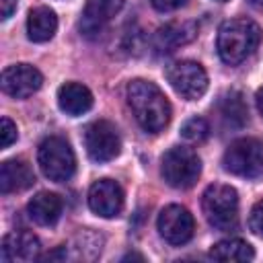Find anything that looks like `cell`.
I'll use <instances>...</instances> for the list:
<instances>
[{
  "label": "cell",
  "instance_id": "obj_12",
  "mask_svg": "<svg viewBox=\"0 0 263 263\" xmlns=\"http://www.w3.org/2000/svg\"><path fill=\"white\" fill-rule=\"evenodd\" d=\"M121 8L123 0H88L80 18V33L88 39L99 37Z\"/></svg>",
  "mask_w": 263,
  "mask_h": 263
},
{
  "label": "cell",
  "instance_id": "obj_8",
  "mask_svg": "<svg viewBox=\"0 0 263 263\" xmlns=\"http://www.w3.org/2000/svg\"><path fill=\"white\" fill-rule=\"evenodd\" d=\"M84 146L95 162H109L121 152V140L111 121L99 119L86 125L84 129Z\"/></svg>",
  "mask_w": 263,
  "mask_h": 263
},
{
  "label": "cell",
  "instance_id": "obj_18",
  "mask_svg": "<svg viewBox=\"0 0 263 263\" xmlns=\"http://www.w3.org/2000/svg\"><path fill=\"white\" fill-rule=\"evenodd\" d=\"M58 16L47 6H37L27 16V35L35 43H45L55 35Z\"/></svg>",
  "mask_w": 263,
  "mask_h": 263
},
{
  "label": "cell",
  "instance_id": "obj_7",
  "mask_svg": "<svg viewBox=\"0 0 263 263\" xmlns=\"http://www.w3.org/2000/svg\"><path fill=\"white\" fill-rule=\"evenodd\" d=\"M166 80L187 101L199 99L208 90V74L201 64L193 60H179L166 68Z\"/></svg>",
  "mask_w": 263,
  "mask_h": 263
},
{
  "label": "cell",
  "instance_id": "obj_1",
  "mask_svg": "<svg viewBox=\"0 0 263 263\" xmlns=\"http://www.w3.org/2000/svg\"><path fill=\"white\" fill-rule=\"evenodd\" d=\"M127 103L136 121L148 134L162 132L171 121V103L164 92L150 80H132L127 84Z\"/></svg>",
  "mask_w": 263,
  "mask_h": 263
},
{
  "label": "cell",
  "instance_id": "obj_10",
  "mask_svg": "<svg viewBox=\"0 0 263 263\" xmlns=\"http://www.w3.org/2000/svg\"><path fill=\"white\" fill-rule=\"evenodd\" d=\"M2 90L14 99H27L37 92L43 84V76L29 64H14L2 70Z\"/></svg>",
  "mask_w": 263,
  "mask_h": 263
},
{
  "label": "cell",
  "instance_id": "obj_9",
  "mask_svg": "<svg viewBox=\"0 0 263 263\" xmlns=\"http://www.w3.org/2000/svg\"><path fill=\"white\" fill-rule=\"evenodd\" d=\"M158 232L160 236L171 242V245H185L187 240H191L193 230H195V222L193 216L187 208L183 205H166L160 214H158Z\"/></svg>",
  "mask_w": 263,
  "mask_h": 263
},
{
  "label": "cell",
  "instance_id": "obj_22",
  "mask_svg": "<svg viewBox=\"0 0 263 263\" xmlns=\"http://www.w3.org/2000/svg\"><path fill=\"white\" fill-rule=\"evenodd\" d=\"M16 138H18L16 125L8 117H2L0 119V148H8L12 142H16Z\"/></svg>",
  "mask_w": 263,
  "mask_h": 263
},
{
  "label": "cell",
  "instance_id": "obj_27",
  "mask_svg": "<svg viewBox=\"0 0 263 263\" xmlns=\"http://www.w3.org/2000/svg\"><path fill=\"white\" fill-rule=\"evenodd\" d=\"M253 6H257V8H263V0H249Z\"/></svg>",
  "mask_w": 263,
  "mask_h": 263
},
{
  "label": "cell",
  "instance_id": "obj_13",
  "mask_svg": "<svg viewBox=\"0 0 263 263\" xmlns=\"http://www.w3.org/2000/svg\"><path fill=\"white\" fill-rule=\"evenodd\" d=\"M197 37V25L193 21H171L162 25L152 39V47L156 53H173L181 45L191 43Z\"/></svg>",
  "mask_w": 263,
  "mask_h": 263
},
{
  "label": "cell",
  "instance_id": "obj_11",
  "mask_svg": "<svg viewBox=\"0 0 263 263\" xmlns=\"http://www.w3.org/2000/svg\"><path fill=\"white\" fill-rule=\"evenodd\" d=\"M88 208L101 218H115L123 210V191L111 179H99L88 189Z\"/></svg>",
  "mask_w": 263,
  "mask_h": 263
},
{
  "label": "cell",
  "instance_id": "obj_25",
  "mask_svg": "<svg viewBox=\"0 0 263 263\" xmlns=\"http://www.w3.org/2000/svg\"><path fill=\"white\" fill-rule=\"evenodd\" d=\"M16 2H18V0H0V6H2V18H4V21L14 12Z\"/></svg>",
  "mask_w": 263,
  "mask_h": 263
},
{
  "label": "cell",
  "instance_id": "obj_6",
  "mask_svg": "<svg viewBox=\"0 0 263 263\" xmlns=\"http://www.w3.org/2000/svg\"><path fill=\"white\" fill-rule=\"evenodd\" d=\"M222 164L236 177L255 179L263 173V144L255 138H238L226 148Z\"/></svg>",
  "mask_w": 263,
  "mask_h": 263
},
{
  "label": "cell",
  "instance_id": "obj_2",
  "mask_svg": "<svg viewBox=\"0 0 263 263\" xmlns=\"http://www.w3.org/2000/svg\"><path fill=\"white\" fill-rule=\"evenodd\" d=\"M261 41V29L251 18H230L218 29V53L226 64H240Z\"/></svg>",
  "mask_w": 263,
  "mask_h": 263
},
{
  "label": "cell",
  "instance_id": "obj_15",
  "mask_svg": "<svg viewBox=\"0 0 263 263\" xmlns=\"http://www.w3.org/2000/svg\"><path fill=\"white\" fill-rule=\"evenodd\" d=\"M33 183H35V175L25 160L12 158V160H4L0 164V191L2 193L25 191Z\"/></svg>",
  "mask_w": 263,
  "mask_h": 263
},
{
  "label": "cell",
  "instance_id": "obj_16",
  "mask_svg": "<svg viewBox=\"0 0 263 263\" xmlns=\"http://www.w3.org/2000/svg\"><path fill=\"white\" fill-rule=\"evenodd\" d=\"M58 105L66 115L78 117L92 107V92L80 82H66L58 90Z\"/></svg>",
  "mask_w": 263,
  "mask_h": 263
},
{
  "label": "cell",
  "instance_id": "obj_28",
  "mask_svg": "<svg viewBox=\"0 0 263 263\" xmlns=\"http://www.w3.org/2000/svg\"><path fill=\"white\" fill-rule=\"evenodd\" d=\"M218 2H226V0H218Z\"/></svg>",
  "mask_w": 263,
  "mask_h": 263
},
{
  "label": "cell",
  "instance_id": "obj_14",
  "mask_svg": "<svg viewBox=\"0 0 263 263\" xmlns=\"http://www.w3.org/2000/svg\"><path fill=\"white\" fill-rule=\"evenodd\" d=\"M41 245L39 238L33 232L27 230H14L8 232L2 238L0 247V259L4 263H16V261H33L39 257Z\"/></svg>",
  "mask_w": 263,
  "mask_h": 263
},
{
  "label": "cell",
  "instance_id": "obj_20",
  "mask_svg": "<svg viewBox=\"0 0 263 263\" xmlns=\"http://www.w3.org/2000/svg\"><path fill=\"white\" fill-rule=\"evenodd\" d=\"M210 257L218 259V261H251L255 257V251L247 240L226 238L212 247Z\"/></svg>",
  "mask_w": 263,
  "mask_h": 263
},
{
  "label": "cell",
  "instance_id": "obj_5",
  "mask_svg": "<svg viewBox=\"0 0 263 263\" xmlns=\"http://www.w3.org/2000/svg\"><path fill=\"white\" fill-rule=\"evenodd\" d=\"M37 162L49 181L64 183L72 179L76 171V156L70 144L60 136H49L39 144Z\"/></svg>",
  "mask_w": 263,
  "mask_h": 263
},
{
  "label": "cell",
  "instance_id": "obj_24",
  "mask_svg": "<svg viewBox=\"0 0 263 263\" xmlns=\"http://www.w3.org/2000/svg\"><path fill=\"white\" fill-rule=\"evenodd\" d=\"M187 0H152V6L160 12H168V10H177L185 4Z\"/></svg>",
  "mask_w": 263,
  "mask_h": 263
},
{
  "label": "cell",
  "instance_id": "obj_26",
  "mask_svg": "<svg viewBox=\"0 0 263 263\" xmlns=\"http://www.w3.org/2000/svg\"><path fill=\"white\" fill-rule=\"evenodd\" d=\"M255 103H257V109H259V113L263 115V86L257 90V95H255Z\"/></svg>",
  "mask_w": 263,
  "mask_h": 263
},
{
  "label": "cell",
  "instance_id": "obj_17",
  "mask_svg": "<svg viewBox=\"0 0 263 263\" xmlns=\"http://www.w3.org/2000/svg\"><path fill=\"white\" fill-rule=\"evenodd\" d=\"M29 218L39 226H51L62 216V199L55 193L41 191L27 203Z\"/></svg>",
  "mask_w": 263,
  "mask_h": 263
},
{
  "label": "cell",
  "instance_id": "obj_23",
  "mask_svg": "<svg viewBox=\"0 0 263 263\" xmlns=\"http://www.w3.org/2000/svg\"><path fill=\"white\" fill-rule=\"evenodd\" d=\"M249 228L257 234V236H263V199H259L253 210H251V216H249Z\"/></svg>",
  "mask_w": 263,
  "mask_h": 263
},
{
  "label": "cell",
  "instance_id": "obj_19",
  "mask_svg": "<svg viewBox=\"0 0 263 263\" xmlns=\"http://www.w3.org/2000/svg\"><path fill=\"white\" fill-rule=\"evenodd\" d=\"M218 113L226 127H242L249 121V109L238 90H226L218 101Z\"/></svg>",
  "mask_w": 263,
  "mask_h": 263
},
{
  "label": "cell",
  "instance_id": "obj_4",
  "mask_svg": "<svg viewBox=\"0 0 263 263\" xmlns=\"http://www.w3.org/2000/svg\"><path fill=\"white\" fill-rule=\"evenodd\" d=\"M160 175L171 187L189 189L201 175V160L191 148L173 146L160 160Z\"/></svg>",
  "mask_w": 263,
  "mask_h": 263
},
{
  "label": "cell",
  "instance_id": "obj_3",
  "mask_svg": "<svg viewBox=\"0 0 263 263\" xmlns=\"http://www.w3.org/2000/svg\"><path fill=\"white\" fill-rule=\"evenodd\" d=\"M201 210L205 220L222 232L234 230L238 226V193L230 185L214 183L203 191Z\"/></svg>",
  "mask_w": 263,
  "mask_h": 263
},
{
  "label": "cell",
  "instance_id": "obj_21",
  "mask_svg": "<svg viewBox=\"0 0 263 263\" xmlns=\"http://www.w3.org/2000/svg\"><path fill=\"white\" fill-rule=\"evenodd\" d=\"M181 136L187 142H203L210 136V125L203 117H191L183 123L181 127Z\"/></svg>",
  "mask_w": 263,
  "mask_h": 263
}]
</instances>
